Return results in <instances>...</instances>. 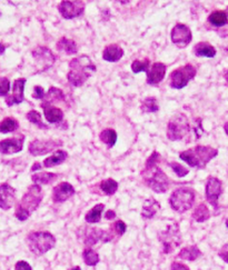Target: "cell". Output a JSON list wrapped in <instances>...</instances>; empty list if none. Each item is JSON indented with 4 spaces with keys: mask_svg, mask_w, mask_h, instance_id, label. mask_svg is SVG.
<instances>
[{
    "mask_svg": "<svg viewBox=\"0 0 228 270\" xmlns=\"http://www.w3.org/2000/svg\"><path fill=\"white\" fill-rule=\"evenodd\" d=\"M26 83H27V80L25 78L15 80L14 87H13V94L8 97H6V102H7L8 106L19 105V103H21L25 100L24 89H25Z\"/></svg>",
    "mask_w": 228,
    "mask_h": 270,
    "instance_id": "9a60e30c",
    "label": "cell"
},
{
    "mask_svg": "<svg viewBox=\"0 0 228 270\" xmlns=\"http://www.w3.org/2000/svg\"><path fill=\"white\" fill-rule=\"evenodd\" d=\"M224 129H225V133H226V135L228 136V122L224 125Z\"/></svg>",
    "mask_w": 228,
    "mask_h": 270,
    "instance_id": "c3c4849f",
    "label": "cell"
},
{
    "mask_svg": "<svg viewBox=\"0 0 228 270\" xmlns=\"http://www.w3.org/2000/svg\"><path fill=\"white\" fill-rule=\"evenodd\" d=\"M159 209H161V204H159L156 199H147L145 200L144 206H142L141 217L146 218V219H149V218L155 216V214Z\"/></svg>",
    "mask_w": 228,
    "mask_h": 270,
    "instance_id": "7402d4cb",
    "label": "cell"
},
{
    "mask_svg": "<svg viewBox=\"0 0 228 270\" xmlns=\"http://www.w3.org/2000/svg\"><path fill=\"white\" fill-rule=\"evenodd\" d=\"M83 258H84V261L86 262L88 266H96L97 263L99 262L98 254H97V252L91 248H86L84 250Z\"/></svg>",
    "mask_w": 228,
    "mask_h": 270,
    "instance_id": "e575fe53",
    "label": "cell"
},
{
    "mask_svg": "<svg viewBox=\"0 0 228 270\" xmlns=\"http://www.w3.org/2000/svg\"><path fill=\"white\" fill-rule=\"evenodd\" d=\"M208 21L215 27H223L228 24V15L226 11L216 10L208 16Z\"/></svg>",
    "mask_w": 228,
    "mask_h": 270,
    "instance_id": "484cf974",
    "label": "cell"
},
{
    "mask_svg": "<svg viewBox=\"0 0 228 270\" xmlns=\"http://www.w3.org/2000/svg\"><path fill=\"white\" fill-rule=\"evenodd\" d=\"M15 270H32L30 265L26 261H18L16 263Z\"/></svg>",
    "mask_w": 228,
    "mask_h": 270,
    "instance_id": "7bdbcfd3",
    "label": "cell"
},
{
    "mask_svg": "<svg viewBox=\"0 0 228 270\" xmlns=\"http://www.w3.org/2000/svg\"><path fill=\"white\" fill-rule=\"evenodd\" d=\"M9 89H10V82L8 78L3 77L2 78V82H0V95L3 97L7 96V94L9 93Z\"/></svg>",
    "mask_w": 228,
    "mask_h": 270,
    "instance_id": "60d3db41",
    "label": "cell"
},
{
    "mask_svg": "<svg viewBox=\"0 0 228 270\" xmlns=\"http://www.w3.org/2000/svg\"><path fill=\"white\" fill-rule=\"evenodd\" d=\"M223 192L221 181L216 177H209L206 183V199L215 209L218 208V198Z\"/></svg>",
    "mask_w": 228,
    "mask_h": 270,
    "instance_id": "7c38bea8",
    "label": "cell"
},
{
    "mask_svg": "<svg viewBox=\"0 0 228 270\" xmlns=\"http://www.w3.org/2000/svg\"><path fill=\"white\" fill-rule=\"evenodd\" d=\"M32 97L35 99H45L46 95H45V91H44L43 87H41V86H36L35 90H33Z\"/></svg>",
    "mask_w": 228,
    "mask_h": 270,
    "instance_id": "b9f144b4",
    "label": "cell"
},
{
    "mask_svg": "<svg viewBox=\"0 0 228 270\" xmlns=\"http://www.w3.org/2000/svg\"><path fill=\"white\" fill-rule=\"evenodd\" d=\"M43 197L44 194L41 187L38 185L30 186L25 192L24 197L21 198L20 203L17 205L15 216L20 221L27 220L32 212L38 208L39 204L42 203Z\"/></svg>",
    "mask_w": 228,
    "mask_h": 270,
    "instance_id": "277c9868",
    "label": "cell"
},
{
    "mask_svg": "<svg viewBox=\"0 0 228 270\" xmlns=\"http://www.w3.org/2000/svg\"><path fill=\"white\" fill-rule=\"evenodd\" d=\"M42 108L44 109L46 120L50 124H58L61 123L64 119V112L61 109L57 108L51 105L49 102H43Z\"/></svg>",
    "mask_w": 228,
    "mask_h": 270,
    "instance_id": "d6986e66",
    "label": "cell"
},
{
    "mask_svg": "<svg viewBox=\"0 0 228 270\" xmlns=\"http://www.w3.org/2000/svg\"><path fill=\"white\" fill-rule=\"evenodd\" d=\"M56 174L53 172H42V174H35L32 175L31 179L35 182V185H48V183L54 182L57 179Z\"/></svg>",
    "mask_w": 228,
    "mask_h": 270,
    "instance_id": "83f0119b",
    "label": "cell"
},
{
    "mask_svg": "<svg viewBox=\"0 0 228 270\" xmlns=\"http://www.w3.org/2000/svg\"><path fill=\"white\" fill-rule=\"evenodd\" d=\"M193 219L197 221V222H204L209 219L210 214H209V210L207 208V206L205 204H201L197 208L195 209V211L193 212Z\"/></svg>",
    "mask_w": 228,
    "mask_h": 270,
    "instance_id": "f546056e",
    "label": "cell"
},
{
    "mask_svg": "<svg viewBox=\"0 0 228 270\" xmlns=\"http://www.w3.org/2000/svg\"><path fill=\"white\" fill-rule=\"evenodd\" d=\"M75 194V189L69 182H61L53 190V200L55 203H64Z\"/></svg>",
    "mask_w": 228,
    "mask_h": 270,
    "instance_id": "2e32d148",
    "label": "cell"
},
{
    "mask_svg": "<svg viewBox=\"0 0 228 270\" xmlns=\"http://www.w3.org/2000/svg\"><path fill=\"white\" fill-rule=\"evenodd\" d=\"M161 159V155L154 151L151 156L148 158L144 170L141 171V176L144 178L146 185L158 194L166 192L170 187V181L166 174L157 167V163Z\"/></svg>",
    "mask_w": 228,
    "mask_h": 270,
    "instance_id": "6da1fadb",
    "label": "cell"
},
{
    "mask_svg": "<svg viewBox=\"0 0 228 270\" xmlns=\"http://www.w3.org/2000/svg\"><path fill=\"white\" fill-rule=\"evenodd\" d=\"M201 255H202V252L198 249V247L191 246V247H187V248L181 249L178 257L182 260L194 261V260H196Z\"/></svg>",
    "mask_w": 228,
    "mask_h": 270,
    "instance_id": "4316f807",
    "label": "cell"
},
{
    "mask_svg": "<svg viewBox=\"0 0 228 270\" xmlns=\"http://www.w3.org/2000/svg\"><path fill=\"white\" fill-rule=\"evenodd\" d=\"M188 131H189V125L184 113H177L169 120L167 126V137L169 140H181L188 134Z\"/></svg>",
    "mask_w": 228,
    "mask_h": 270,
    "instance_id": "52a82bcc",
    "label": "cell"
},
{
    "mask_svg": "<svg viewBox=\"0 0 228 270\" xmlns=\"http://www.w3.org/2000/svg\"><path fill=\"white\" fill-rule=\"evenodd\" d=\"M105 209V206L102 204L96 205L93 209H90V211L86 215V221L89 223H96L100 220L102 211Z\"/></svg>",
    "mask_w": 228,
    "mask_h": 270,
    "instance_id": "4dcf8cb0",
    "label": "cell"
},
{
    "mask_svg": "<svg viewBox=\"0 0 228 270\" xmlns=\"http://www.w3.org/2000/svg\"><path fill=\"white\" fill-rule=\"evenodd\" d=\"M0 191H2V203H0V207H2L3 210H8L13 207L15 203V188L7 185V183H3L2 187H0Z\"/></svg>",
    "mask_w": 228,
    "mask_h": 270,
    "instance_id": "ffe728a7",
    "label": "cell"
},
{
    "mask_svg": "<svg viewBox=\"0 0 228 270\" xmlns=\"http://www.w3.org/2000/svg\"><path fill=\"white\" fill-rule=\"evenodd\" d=\"M99 187H100V190L102 192H105L106 195H108V196H112V195L117 191L118 183H117V181H115L113 179H111V178H109V179L102 180L100 182Z\"/></svg>",
    "mask_w": 228,
    "mask_h": 270,
    "instance_id": "1f68e13d",
    "label": "cell"
},
{
    "mask_svg": "<svg viewBox=\"0 0 228 270\" xmlns=\"http://www.w3.org/2000/svg\"><path fill=\"white\" fill-rule=\"evenodd\" d=\"M218 155L216 148L209 146H196L179 153V158L193 168L204 169L210 160Z\"/></svg>",
    "mask_w": 228,
    "mask_h": 270,
    "instance_id": "3957f363",
    "label": "cell"
},
{
    "mask_svg": "<svg viewBox=\"0 0 228 270\" xmlns=\"http://www.w3.org/2000/svg\"><path fill=\"white\" fill-rule=\"evenodd\" d=\"M219 257L223 259L224 261H226L228 263V244H226L225 246H223V248L219 250Z\"/></svg>",
    "mask_w": 228,
    "mask_h": 270,
    "instance_id": "ee69618b",
    "label": "cell"
},
{
    "mask_svg": "<svg viewBox=\"0 0 228 270\" xmlns=\"http://www.w3.org/2000/svg\"><path fill=\"white\" fill-rule=\"evenodd\" d=\"M61 146L62 141L60 140H33L29 145V152L32 156H43Z\"/></svg>",
    "mask_w": 228,
    "mask_h": 270,
    "instance_id": "8fae6325",
    "label": "cell"
},
{
    "mask_svg": "<svg viewBox=\"0 0 228 270\" xmlns=\"http://www.w3.org/2000/svg\"><path fill=\"white\" fill-rule=\"evenodd\" d=\"M70 70L67 74L68 83L73 87H79L84 85L93 76L96 71V66L87 56H81L73 58L69 64Z\"/></svg>",
    "mask_w": 228,
    "mask_h": 270,
    "instance_id": "7a4b0ae2",
    "label": "cell"
},
{
    "mask_svg": "<svg viewBox=\"0 0 228 270\" xmlns=\"http://www.w3.org/2000/svg\"><path fill=\"white\" fill-rule=\"evenodd\" d=\"M32 57L36 59L37 65L41 67V71L47 70L55 64V56L46 47H38L32 51Z\"/></svg>",
    "mask_w": 228,
    "mask_h": 270,
    "instance_id": "5bb4252c",
    "label": "cell"
},
{
    "mask_svg": "<svg viewBox=\"0 0 228 270\" xmlns=\"http://www.w3.org/2000/svg\"><path fill=\"white\" fill-rule=\"evenodd\" d=\"M110 233L113 237L115 236H118V237H121L123 236V235L125 234V232H126V223H125L124 221L122 220H117L115 223H112L111 227H110Z\"/></svg>",
    "mask_w": 228,
    "mask_h": 270,
    "instance_id": "74e56055",
    "label": "cell"
},
{
    "mask_svg": "<svg viewBox=\"0 0 228 270\" xmlns=\"http://www.w3.org/2000/svg\"><path fill=\"white\" fill-rule=\"evenodd\" d=\"M57 49L61 51V53H65L66 55H75L78 51L76 43L67 38L59 39V42L57 43Z\"/></svg>",
    "mask_w": 228,
    "mask_h": 270,
    "instance_id": "d4e9b609",
    "label": "cell"
},
{
    "mask_svg": "<svg viewBox=\"0 0 228 270\" xmlns=\"http://www.w3.org/2000/svg\"><path fill=\"white\" fill-rule=\"evenodd\" d=\"M58 10L65 19H73L83 15L85 11L84 2H61L58 6Z\"/></svg>",
    "mask_w": 228,
    "mask_h": 270,
    "instance_id": "4fadbf2b",
    "label": "cell"
},
{
    "mask_svg": "<svg viewBox=\"0 0 228 270\" xmlns=\"http://www.w3.org/2000/svg\"><path fill=\"white\" fill-rule=\"evenodd\" d=\"M226 227L228 228V218H227V219H226Z\"/></svg>",
    "mask_w": 228,
    "mask_h": 270,
    "instance_id": "f5cc1de1",
    "label": "cell"
},
{
    "mask_svg": "<svg viewBox=\"0 0 228 270\" xmlns=\"http://www.w3.org/2000/svg\"><path fill=\"white\" fill-rule=\"evenodd\" d=\"M67 152L64 150H57L54 152V155H51L50 157L46 158L44 160V166L46 168H51L55 167V166H58L62 164L67 159Z\"/></svg>",
    "mask_w": 228,
    "mask_h": 270,
    "instance_id": "cb8c5ba5",
    "label": "cell"
},
{
    "mask_svg": "<svg viewBox=\"0 0 228 270\" xmlns=\"http://www.w3.org/2000/svg\"><path fill=\"white\" fill-rule=\"evenodd\" d=\"M24 140L25 137L21 136L20 138H10V139H4L0 142V149H2V153L4 155H11L17 153L22 150L24 147Z\"/></svg>",
    "mask_w": 228,
    "mask_h": 270,
    "instance_id": "e0dca14e",
    "label": "cell"
},
{
    "mask_svg": "<svg viewBox=\"0 0 228 270\" xmlns=\"http://www.w3.org/2000/svg\"><path fill=\"white\" fill-rule=\"evenodd\" d=\"M27 119L29 120V122H30L31 124L38 126L39 128H43V129H47V128H48L47 126H46L45 124H43L41 113H39V112L36 111V110H31V111L28 112V113H27Z\"/></svg>",
    "mask_w": 228,
    "mask_h": 270,
    "instance_id": "8d00e7d4",
    "label": "cell"
},
{
    "mask_svg": "<svg viewBox=\"0 0 228 270\" xmlns=\"http://www.w3.org/2000/svg\"><path fill=\"white\" fill-rule=\"evenodd\" d=\"M124 56V50L118 45H109L104 49L102 58L109 62H117Z\"/></svg>",
    "mask_w": 228,
    "mask_h": 270,
    "instance_id": "44dd1931",
    "label": "cell"
},
{
    "mask_svg": "<svg viewBox=\"0 0 228 270\" xmlns=\"http://www.w3.org/2000/svg\"><path fill=\"white\" fill-rule=\"evenodd\" d=\"M194 53L198 57H207V58H214L216 56V49L208 43H198L194 47Z\"/></svg>",
    "mask_w": 228,
    "mask_h": 270,
    "instance_id": "603a6c76",
    "label": "cell"
},
{
    "mask_svg": "<svg viewBox=\"0 0 228 270\" xmlns=\"http://www.w3.org/2000/svg\"><path fill=\"white\" fill-rule=\"evenodd\" d=\"M194 202H195V191L192 188L186 187L176 189L169 199L170 207L180 214L189 210L194 205Z\"/></svg>",
    "mask_w": 228,
    "mask_h": 270,
    "instance_id": "8992f818",
    "label": "cell"
},
{
    "mask_svg": "<svg viewBox=\"0 0 228 270\" xmlns=\"http://www.w3.org/2000/svg\"><path fill=\"white\" fill-rule=\"evenodd\" d=\"M115 218H116V214L113 210H108L106 212V219L107 220H112V219H115Z\"/></svg>",
    "mask_w": 228,
    "mask_h": 270,
    "instance_id": "bcb514c9",
    "label": "cell"
},
{
    "mask_svg": "<svg viewBox=\"0 0 228 270\" xmlns=\"http://www.w3.org/2000/svg\"><path fill=\"white\" fill-rule=\"evenodd\" d=\"M196 68L192 65H185L176 69L170 73V87L174 89H181L187 86V84L196 76Z\"/></svg>",
    "mask_w": 228,
    "mask_h": 270,
    "instance_id": "ba28073f",
    "label": "cell"
},
{
    "mask_svg": "<svg viewBox=\"0 0 228 270\" xmlns=\"http://www.w3.org/2000/svg\"><path fill=\"white\" fill-rule=\"evenodd\" d=\"M19 125L17 120L14 118H5L2 123V126H0V131L2 134H7V133H13L16 129H18Z\"/></svg>",
    "mask_w": 228,
    "mask_h": 270,
    "instance_id": "836d02e7",
    "label": "cell"
},
{
    "mask_svg": "<svg viewBox=\"0 0 228 270\" xmlns=\"http://www.w3.org/2000/svg\"><path fill=\"white\" fill-rule=\"evenodd\" d=\"M170 39H172V43L177 46L178 48L187 47L193 39L189 27L182 24H177L173 28L172 33H170Z\"/></svg>",
    "mask_w": 228,
    "mask_h": 270,
    "instance_id": "30bf717a",
    "label": "cell"
},
{
    "mask_svg": "<svg viewBox=\"0 0 228 270\" xmlns=\"http://www.w3.org/2000/svg\"><path fill=\"white\" fill-rule=\"evenodd\" d=\"M99 139L107 145L109 148L115 146V143L117 141V134L113 129H105L101 131V134L99 135Z\"/></svg>",
    "mask_w": 228,
    "mask_h": 270,
    "instance_id": "f1b7e54d",
    "label": "cell"
},
{
    "mask_svg": "<svg viewBox=\"0 0 228 270\" xmlns=\"http://www.w3.org/2000/svg\"><path fill=\"white\" fill-rule=\"evenodd\" d=\"M64 99H65V95L60 89L56 87H51L45 97V102L51 103V101H60Z\"/></svg>",
    "mask_w": 228,
    "mask_h": 270,
    "instance_id": "d590c367",
    "label": "cell"
},
{
    "mask_svg": "<svg viewBox=\"0 0 228 270\" xmlns=\"http://www.w3.org/2000/svg\"><path fill=\"white\" fill-rule=\"evenodd\" d=\"M71 270H81V268H79V267H76V268H73V269H71Z\"/></svg>",
    "mask_w": 228,
    "mask_h": 270,
    "instance_id": "816d5d0a",
    "label": "cell"
},
{
    "mask_svg": "<svg viewBox=\"0 0 228 270\" xmlns=\"http://www.w3.org/2000/svg\"><path fill=\"white\" fill-rule=\"evenodd\" d=\"M170 270H189V268L185 265H182L180 262H174L172 267H170Z\"/></svg>",
    "mask_w": 228,
    "mask_h": 270,
    "instance_id": "f6af8a7d",
    "label": "cell"
},
{
    "mask_svg": "<svg viewBox=\"0 0 228 270\" xmlns=\"http://www.w3.org/2000/svg\"><path fill=\"white\" fill-rule=\"evenodd\" d=\"M42 167H41V164H39V163H36V164H33V166H32V168H31V171H35V170H39V169H41Z\"/></svg>",
    "mask_w": 228,
    "mask_h": 270,
    "instance_id": "7dc6e473",
    "label": "cell"
},
{
    "mask_svg": "<svg viewBox=\"0 0 228 270\" xmlns=\"http://www.w3.org/2000/svg\"><path fill=\"white\" fill-rule=\"evenodd\" d=\"M5 48H6L5 46H4V45H2V55L5 53Z\"/></svg>",
    "mask_w": 228,
    "mask_h": 270,
    "instance_id": "f907efd6",
    "label": "cell"
},
{
    "mask_svg": "<svg viewBox=\"0 0 228 270\" xmlns=\"http://www.w3.org/2000/svg\"><path fill=\"white\" fill-rule=\"evenodd\" d=\"M141 111L145 113H150V112H156L158 111V102L156 98L154 97H148L144 101L141 102Z\"/></svg>",
    "mask_w": 228,
    "mask_h": 270,
    "instance_id": "d6a6232c",
    "label": "cell"
},
{
    "mask_svg": "<svg viewBox=\"0 0 228 270\" xmlns=\"http://www.w3.org/2000/svg\"><path fill=\"white\" fill-rule=\"evenodd\" d=\"M166 74V66L162 62H155L147 71V84L157 85L164 79Z\"/></svg>",
    "mask_w": 228,
    "mask_h": 270,
    "instance_id": "ac0fdd59",
    "label": "cell"
},
{
    "mask_svg": "<svg viewBox=\"0 0 228 270\" xmlns=\"http://www.w3.org/2000/svg\"><path fill=\"white\" fill-rule=\"evenodd\" d=\"M149 69V60L144 59V60H135L132 64V70L135 73H139L142 71H148Z\"/></svg>",
    "mask_w": 228,
    "mask_h": 270,
    "instance_id": "f35d334b",
    "label": "cell"
},
{
    "mask_svg": "<svg viewBox=\"0 0 228 270\" xmlns=\"http://www.w3.org/2000/svg\"><path fill=\"white\" fill-rule=\"evenodd\" d=\"M225 79H226V82H227V84H228V70H227L226 73H225Z\"/></svg>",
    "mask_w": 228,
    "mask_h": 270,
    "instance_id": "681fc988",
    "label": "cell"
},
{
    "mask_svg": "<svg viewBox=\"0 0 228 270\" xmlns=\"http://www.w3.org/2000/svg\"><path fill=\"white\" fill-rule=\"evenodd\" d=\"M27 244L31 252L37 256H42L45 252L54 248L56 239L50 233L35 232L28 235Z\"/></svg>",
    "mask_w": 228,
    "mask_h": 270,
    "instance_id": "5b68a950",
    "label": "cell"
},
{
    "mask_svg": "<svg viewBox=\"0 0 228 270\" xmlns=\"http://www.w3.org/2000/svg\"><path fill=\"white\" fill-rule=\"evenodd\" d=\"M169 166L172 167V169L175 171V174L177 175L178 177H185L188 172H189V170L185 168L184 166L179 165L178 163H170Z\"/></svg>",
    "mask_w": 228,
    "mask_h": 270,
    "instance_id": "ab89813d",
    "label": "cell"
},
{
    "mask_svg": "<svg viewBox=\"0 0 228 270\" xmlns=\"http://www.w3.org/2000/svg\"><path fill=\"white\" fill-rule=\"evenodd\" d=\"M159 240L163 243L164 251L166 252V254H168V252H172L176 247H178L181 243L178 226L176 225V223H174L173 226H169V228H167L166 232L161 234Z\"/></svg>",
    "mask_w": 228,
    "mask_h": 270,
    "instance_id": "9c48e42d",
    "label": "cell"
}]
</instances>
